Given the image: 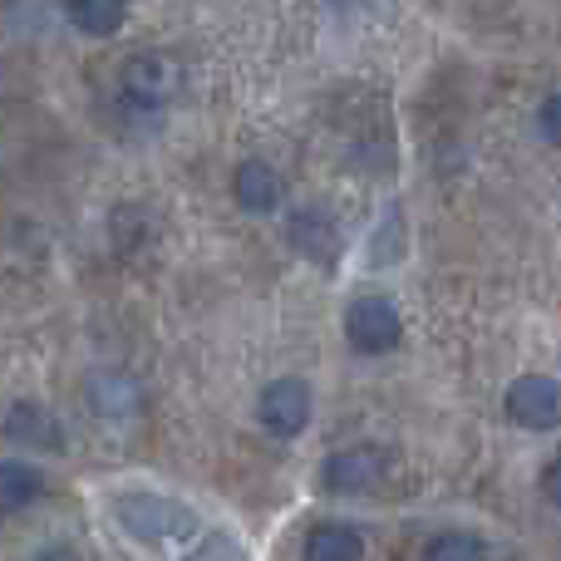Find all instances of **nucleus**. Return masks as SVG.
<instances>
[{"instance_id": "obj_1", "label": "nucleus", "mask_w": 561, "mask_h": 561, "mask_svg": "<svg viewBox=\"0 0 561 561\" xmlns=\"http://www.w3.org/2000/svg\"><path fill=\"white\" fill-rule=\"evenodd\" d=\"M108 513H114V523L124 527L138 547H168V542H178V537L197 533L193 513L163 493H118Z\"/></svg>"}, {"instance_id": "obj_2", "label": "nucleus", "mask_w": 561, "mask_h": 561, "mask_svg": "<svg viewBox=\"0 0 561 561\" xmlns=\"http://www.w3.org/2000/svg\"><path fill=\"white\" fill-rule=\"evenodd\" d=\"M178 94H183V65L163 49H138L118 69V99L138 114H163Z\"/></svg>"}, {"instance_id": "obj_3", "label": "nucleus", "mask_w": 561, "mask_h": 561, "mask_svg": "<svg viewBox=\"0 0 561 561\" xmlns=\"http://www.w3.org/2000/svg\"><path fill=\"white\" fill-rule=\"evenodd\" d=\"M404 335V320H399V306L379 290H365L345 306V340L355 355H389Z\"/></svg>"}, {"instance_id": "obj_4", "label": "nucleus", "mask_w": 561, "mask_h": 561, "mask_svg": "<svg viewBox=\"0 0 561 561\" xmlns=\"http://www.w3.org/2000/svg\"><path fill=\"white\" fill-rule=\"evenodd\" d=\"M385 478H389V448H379V444L335 448V454L325 458V468H320V483H325V493H335V497L375 493Z\"/></svg>"}, {"instance_id": "obj_5", "label": "nucleus", "mask_w": 561, "mask_h": 561, "mask_svg": "<svg viewBox=\"0 0 561 561\" xmlns=\"http://www.w3.org/2000/svg\"><path fill=\"white\" fill-rule=\"evenodd\" d=\"M503 409H507V419H513L517 428H533V434L561 428V379H552V375H523V379H513Z\"/></svg>"}, {"instance_id": "obj_6", "label": "nucleus", "mask_w": 561, "mask_h": 561, "mask_svg": "<svg viewBox=\"0 0 561 561\" xmlns=\"http://www.w3.org/2000/svg\"><path fill=\"white\" fill-rule=\"evenodd\" d=\"M256 419H262L266 434L276 438H296L310 424V385L300 375H280L262 389L256 399Z\"/></svg>"}, {"instance_id": "obj_7", "label": "nucleus", "mask_w": 561, "mask_h": 561, "mask_svg": "<svg viewBox=\"0 0 561 561\" xmlns=\"http://www.w3.org/2000/svg\"><path fill=\"white\" fill-rule=\"evenodd\" d=\"M286 242H290V252L316 262V266H335L340 252H345L340 222L325 213V207H296L286 222Z\"/></svg>"}, {"instance_id": "obj_8", "label": "nucleus", "mask_w": 561, "mask_h": 561, "mask_svg": "<svg viewBox=\"0 0 561 561\" xmlns=\"http://www.w3.org/2000/svg\"><path fill=\"white\" fill-rule=\"evenodd\" d=\"M89 409H94V419L104 428H128L138 419V409H144V394H138V385L128 375L99 369V375H89Z\"/></svg>"}, {"instance_id": "obj_9", "label": "nucleus", "mask_w": 561, "mask_h": 561, "mask_svg": "<svg viewBox=\"0 0 561 561\" xmlns=\"http://www.w3.org/2000/svg\"><path fill=\"white\" fill-rule=\"evenodd\" d=\"M232 197L242 213L266 217V213H276L280 197H286V178H280L266 158H242L232 173Z\"/></svg>"}, {"instance_id": "obj_10", "label": "nucleus", "mask_w": 561, "mask_h": 561, "mask_svg": "<svg viewBox=\"0 0 561 561\" xmlns=\"http://www.w3.org/2000/svg\"><path fill=\"white\" fill-rule=\"evenodd\" d=\"M5 438L20 448H45V454H59L65 448V434H59V419L49 414L35 399H15L5 409Z\"/></svg>"}, {"instance_id": "obj_11", "label": "nucleus", "mask_w": 561, "mask_h": 561, "mask_svg": "<svg viewBox=\"0 0 561 561\" xmlns=\"http://www.w3.org/2000/svg\"><path fill=\"white\" fill-rule=\"evenodd\" d=\"M300 561H365V533L355 523H316L300 537Z\"/></svg>"}, {"instance_id": "obj_12", "label": "nucleus", "mask_w": 561, "mask_h": 561, "mask_svg": "<svg viewBox=\"0 0 561 561\" xmlns=\"http://www.w3.org/2000/svg\"><path fill=\"white\" fill-rule=\"evenodd\" d=\"M65 15H69V25H75L79 35L104 39V35H114V30L124 25L128 0H65Z\"/></svg>"}, {"instance_id": "obj_13", "label": "nucleus", "mask_w": 561, "mask_h": 561, "mask_svg": "<svg viewBox=\"0 0 561 561\" xmlns=\"http://www.w3.org/2000/svg\"><path fill=\"white\" fill-rule=\"evenodd\" d=\"M45 493V478H39V468H30L25 458H10V463H0V507L5 513H25L35 497Z\"/></svg>"}, {"instance_id": "obj_14", "label": "nucleus", "mask_w": 561, "mask_h": 561, "mask_svg": "<svg viewBox=\"0 0 561 561\" xmlns=\"http://www.w3.org/2000/svg\"><path fill=\"white\" fill-rule=\"evenodd\" d=\"M424 561H488V542L473 533H444L424 547Z\"/></svg>"}, {"instance_id": "obj_15", "label": "nucleus", "mask_w": 561, "mask_h": 561, "mask_svg": "<svg viewBox=\"0 0 561 561\" xmlns=\"http://www.w3.org/2000/svg\"><path fill=\"white\" fill-rule=\"evenodd\" d=\"M537 128H542L547 144H557V148H561V89L542 99V108H537Z\"/></svg>"}, {"instance_id": "obj_16", "label": "nucleus", "mask_w": 561, "mask_h": 561, "mask_svg": "<svg viewBox=\"0 0 561 561\" xmlns=\"http://www.w3.org/2000/svg\"><path fill=\"white\" fill-rule=\"evenodd\" d=\"M542 493H547V503L552 507H561V454L542 468Z\"/></svg>"}, {"instance_id": "obj_17", "label": "nucleus", "mask_w": 561, "mask_h": 561, "mask_svg": "<svg viewBox=\"0 0 561 561\" xmlns=\"http://www.w3.org/2000/svg\"><path fill=\"white\" fill-rule=\"evenodd\" d=\"M35 561H79L69 547H45V552H35Z\"/></svg>"}, {"instance_id": "obj_18", "label": "nucleus", "mask_w": 561, "mask_h": 561, "mask_svg": "<svg viewBox=\"0 0 561 561\" xmlns=\"http://www.w3.org/2000/svg\"><path fill=\"white\" fill-rule=\"evenodd\" d=\"M330 5H340V10H359V5H369V0H330Z\"/></svg>"}, {"instance_id": "obj_19", "label": "nucleus", "mask_w": 561, "mask_h": 561, "mask_svg": "<svg viewBox=\"0 0 561 561\" xmlns=\"http://www.w3.org/2000/svg\"><path fill=\"white\" fill-rule=\"evenodd\" d=\"M193 561H222V557H217V552H197Z\"/></svg>"}]
</instances>
